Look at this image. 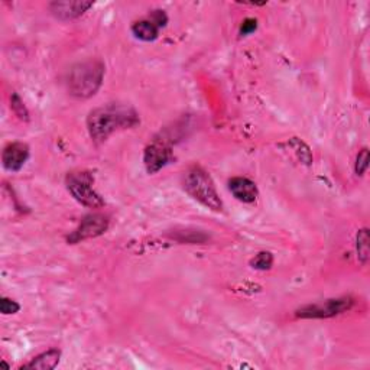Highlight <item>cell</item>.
<instances>
[{"mask_svg": "<svg viewBox=\"0 0 370 370\" xmlns=\"http://www.w3.org/2000/svg\"><path fill=\"white\" fill-rule=\"evenodd\" d=\"M149 19L156 24L159 28H164L168 22V18H167V15L164 10H154L149 16Z\"/></svg>", "mask_w": 370, "mask_h": 370, "instance_id": "d6986e66", "label": "cell"}, {"mask_svg": "<svg viewBox=\"0 0 370 370\" xmlns=\"http://www.w3.org/2000/svg\"><path fill=\"white\" fill-rule=\"evenodd\" d=\"M159 26L156 24H154L149 18L148 19H142L138 21L132 25V32L133 35L145 42H151L155 41L159 35Z\"/></svg>", "mask_w": 370, "mask_h": 370, "instance_id": "7c38bea8", "label": "cell"}, {"mask_svg": "<svg viewBox=\"0 0 370 370\" xmlns=\"http://www.w3.org/2000/svg\"><path fill=\"white\" fill-rule=\"evenodd\" d=\"M104 78V66L90 59L74 66L68 74V91L77 99H89L99 91Z\"/></svg>", "mask_w": 370, "mask_h": 370, "instance_id": "7a4b0ae2", "label": "cell"}, {"mask_svg": "<svg viewBox=\"0 0 370 370\" xmlns=\"http://www.w3.org/2000/svg\"><path fill=\"white\" fill-rule=\"evenodd\" d=\"M355 301L350 297L335 298V299H327L324 302L305 305V307L299 308L297 311V317L299 318H330L334 315H340L346 311H349Z\"/></svg>", "mask_w": 370, "mask_h": 370, "instance_id": "5b68a950", "label": "cell"}, {"mask_svg": "<svg viewBox=\"0 0 370 370\" xmlns=\"http://www.w3.org/2000/svg\"><path fill=\"white\" fill-rule=\"evenodd\" d=\"M257 28V22L256 19L253 18H248L242 22V26H240V35L242 37H246V35H250L252 32H255Z\"/></svg>", "mask_w": 370, "mask_h": 370, "instance_id": "ac0fdd59", "label": "cell"}, {"mask_svg": "<svg viewBox=\"0 0 370 370\" xmlns=\"http://www.w3.org/2000/svg\"><path fill=\"white\" fill-rule=\"evenodd\" d=\"M19 310H21V305L16 301L9 299L6 297H3L2 299H0V311H2L5 315L16 314Z\"/></svg>", "mask_w": 370, "mask_h": 370, "instance_id": "2e32d148", "label": "cell"}, {"mask_svg": "<svg viewBox=\"0 0 370 370\" xmlns=\"http://www.w3.org/2000/svg\"><path fill=\"white\" fill-rule=\"evenodd\" d=\"M90 8H93V2H53L50 5L51 13L59 21H73L84 15Z\"/></svg>", "mask_w": 370, "mask_h": 370, "instance_id": "9c48e42d", "label": "cell"}, {"mask_svg": "<svg viewBox=\"0 0 370 370\" xmlns=\"http://www.w3.org/2000/svg\"><path fill=\"white\" fill-rule=\"evenodd\" d=\"M28 158H29L28 145L22 142H13V143H9L5 148L3 155H2V163L8 171L16 172L26 164Z\"/></svg>", "mask_w": 370, "mask_h": 370, "instance_id": "ba28073f", "label": "cell"}, {"mask_svg": "<svg viewBox=\"0 0 370 370\" xmlns=\"http://www.w3.org/2000/svg\"><path fill=\"white\" fill-rule=\"evenodd\" d=\"M12 110L15 111L16 115H18L21 119H28V111L21 100V98L18 94H12Z\"/></svg>", "mask_w": 370, "mask_h": 370, "instance_id": "e0dca14e", "label": "cell"}, {"mask_svg": "<svg viewBox=\"0 0 370 370\" xmlns=\"http://www.w3.org/2000/svg\"><path fill=\"white\" fill-rule=\"evenodd\" d=\"M61 359V351L57 349H51L48 351L41 353L39 356L32 359L29 363H26L25 369H38V370H51L55 369Z\"/></svg>", "mask_w": 370, "mask_h": 370, "instance_id": "8fae6325", "label": "cell"}, {"mask_svg": "<svg viewBox=\"0 0 370 370\" xmlns=\"http://www.w3.org/2000/svg\"><path fill=\"white\" fill-rule=\"evenodd\" d=\"M272 263H273V256H272L269 252H261V253H257V255L253 257V259L250 261L252 268L259 269V270L270 269Z\"/></svg>", "mask_w": 370, "mask_h": 370, "instance_id": "5bb4252c", "label": "cell"}, {"mask_svg": "<svg viewBox=\"0 0 370 370\" xmlns=\"http://www.w3.org/2000/svg\"><path fill=\"white\" fill-rule=\"evenodd\" d=\"M139 123L136 111L131 107L107 104L104 107L93 110L89 119L87 127L90 136L94 142H104L111 133L120 129L133 127Z\"/></svg>", "mask_w": 370, "mask_h": 370, "instance_id": "6da1fadb", "label": "cell"}, {"mask_svg": "<svg viewBox=\"0 0 370 370\" xmlns=\"http://www.w3.org/2000/svg\"><path fill=\"white\" fill-rule=\"evenodd\" d=\"M183 184L188 194L205 205L207 208H212L214 212H220L223 208V203L220 200L216 185L212 180V176L207 174L198 165L189 167L183 176Z\"/></svg>", "mask_w": 370, "mask_h": 370, "instance_id": "3957f363", "label": "cell"}, {"mask_svg": "<svg viewBox=\"0 0 370 370\" xmlns=\"http://www.w3.org/2000/svg\"><path fill=\"white\" fill-rule=\"evenodd\" d=\"M367 167H369V149L367 148H363L358 158H356V167H355V171L359 176L364 175V172L367 171Z\"/></svg>", "mask_w": 370, "mask_h": 370, "instance_id": "9a60e30c", "label": "cell"}, {"mask_svg": "<svg viewBox=\"0 0 370 370\" xmlns=\"http://www.w3.org/2000/svg\"><path fill=\"white\" fill-rule=\"evenodd\" d=\"M93 176L89 172H71L67 175V188L80 204L90 208H100L104 205V201L93 189Z\"/></svg>", "mask_w": 370, "mask_h": 370, "instance_id": "277c9868", "label": "cell"}, {"mask_svg": "<svg viewBox=\"0 0 370 370\" xmlns=\"http://www.w3.org/2000/svg\"><path fill=\"white\" fill-rule=\"evenodd\" d=\"M171 156H172L171 149L169 147H167L165 142L155 140L147 149H145L143 163L149 174H155L159 169H163L169 163Z\"/></svg>", "mask_w": 370, "mask_h": 370, "instance_id": "52a82bcc", "label": "cell"}, {"mask_svg": "<svg viewBox=\"0 0 370 370\" xmlns=\"http://www.w3.org/2000/svg\"><path fill=\"white\" fill-rule=\"evenodd\" d=\"M109 228V219L103 214H89L86 216L82 223H80L78 229L68 236L70 243L83 242L86 239H93L103 234Z\"/></svg>", "mask_w": 370, "mask_h": 370, "instance_id": "8992f818", "label": "cell"}, {"mask_svg": "<svg viewBox=\"0 0 370 370\" xmlns=\"http://www.w3.org/2000/svg\"><path fill=\"white\" fill-rule=\"evenodd\" d=\"M229 189L239 201L248 204L255 203L257 196H259V189H257L256 184L249 178H243V176L232 178L229 181Z\"/></svg>", "mask_w": 370, "mask_h": 370, "instance_id": "30bf717a", "label": "cell"}, {"mask_svg": "<svg viewBox=\"0 0 370 370\" xmlns=\"http://www.w3.org/2000/svg\"><path fill=\"white\" fill-rule=\"evenodd\" d=\"M356 249H358V257L359 261L364 265L369 261V253H370V239H369V230L362 229L358 233V240H356Z\"/></svg>", "mask_w": 370, "mask_h": 370, "instance_id": "4fadbf2b", "label": "cell"}]
</instances>
